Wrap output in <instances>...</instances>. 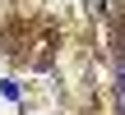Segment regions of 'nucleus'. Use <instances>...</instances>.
I'll use <instances>...</instances> for the list:
<instances>
[{"label":"nucleus","instance_id":"1","mask_svg":"<svg viewBox=\"0 0 125 115\" xmlns=\"http://www.w3.org/2000/svg\"><path fill=\"white\" fill-rule=\"evenodd\" d=\"M0 97H5V101H19L23 92H19V83H14V78H5V83H0Z\"/></svg>","mask_w":125,"mask_h":115}]
</instances>
